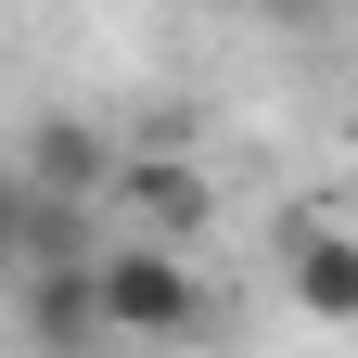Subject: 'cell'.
I'll list each match as a JSON object with an SVG mask.
<instances>
[{
	"instance_id": "obj_1",
	"label": "cell",
	"mask_w": 358,
	"mask_h": 358,
	"mask_svg": "<svg viewBox=\"0 0 358 358\" xmlns=\"http://www.w3.org/2000/svg\"><path fill=\"white\" fill-rule=\"evenodd\" d=\"M103 320L115 345H205L217 320V294H205V256H179V243H141V231H103Z\"/></svg>"
},
{
	"instance_id": "obj_2",
	"label": "cell",
	"mask_w": 358,
	"mask_h": 358,
	"mask_svg": "<svg viewBox=\"0 0 358 358\" xmlns=\"http://www.w3.org/2000/svg\"><path fill=\"white\" fill-rule=\"evenodd\" d=\"M103 217H115V231H141V243L205 256V231H217V166H205V154H166V141H141V154L115 166Z\"/></svg>"
},
{
	"instance_id": "obj_3",
	"label": "cell",
	"mask_w": 358,
	"mask_h": 358,
	"mask_svg": "<svg viewBox=\"0 0 358 358\" xmlns=\"http://www.w3.org/2000/svg\"><path fill=\"white\" fill-rule=\"evenodd\" d=\"M13 320L38 358H103L115 320H103V268L90 256H13Z\"/></svg>"
},
{
	"instance_id": "obj_4",
	"label": "cell",
	"mask_w": 358,
	"mask_h": 358,
	"mask_svg": "<svg viewBox=\"0 0 358 358\" xmlns=\"http://www.w3.org/2000/svg\"><path fill=\"white\" fill-rule=\"evenodd\" d=\"M282 294L320 333H358V231L345 217H282Z\"/></svg>"
},
{
	"instance_id": "obj_5",
	"label": "cell",
	"mask_w": 358,
	"mask_h": 358,
	"mask_svg": "<svg viewBox=\"0 0 358 358\" xmlns=\"http://www.w3.org/2000/svg\"><path fill=\"white\" fill-rule=\"evenodd\" d=\"M115 166H128V141H103L90 115H38V128H26V179H13V192L103 205V192H115Z\"/></svg>"
},
{
	"instance_id": "obj_6",
	"label": "cell",
	"mask_w": 358,
	"mask_h": 358,
	"mask_svg": "<svg viewBox=\"0 0 358 358\" xmlns=\"http://www.w3.org/2000/svg\"><path fill=\"white\" fill-rule=\"evenodd\" d=\"M256 13H320V0H256Z\"/></svg>"
}]
</instances>
